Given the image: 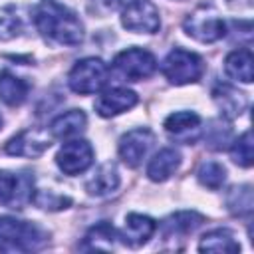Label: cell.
Returning <instances> with one entry per match:
<instances>
[{
    "label": "cell",
    "instance_id": "obj_1",
    "mask_svg": "<svg viewBox=\"0 0 254 254\" xmlns=\"http://www.w3.org/2000/svg\"><path fill=\"white\" fill-rule=\"evenodd\" d=\"M36 30L60 46H77L83 42V24L67 6L56 0H42L34 10Z\"/></svg>",
    "mask_w": 254,
    "mask_h": 254
},
{
    "label": "cell",
    "instance_id": "obj_2",
    "mask_svg": "<svg viewBox=\"0 0 254 254\" xmlns=\"http://www.w3.org/2000/svg\"><path fill=\"white\" fill-rule=\"evenodd\" d=\"M46 232L28 220L0 216V252H32L46 244Z\"/></svg>",
    "mask_w": 254,
    "mask_h": 254
},
{
    "label": "cell",
    "instance_id": "obj_3",
    "mask_svg": "<svg viewBox=\"0 0 254 254\" xmlns=\"http://www.w3.org/2000/svg\"><path fill=\"white\" fill-rule=\"evenodd\" d=\"M161 71L171 83L187 85V83H194L202 77L204 64H202V58L198 54L183 50V48H175L163 60Z\"/></svg>",
    "mask_w": 254,
    "mask_h": 254
},
{
    "label": "cell",
    "instance_id": "obj_4",
    "mask_svg": "<svg viewBox=\"0 0 254 254\" xmlns=\"http://www.w3.org/2000/svg\"><path fill=\"white\" fill-rule=\"evenodd\" d=\"M107 75H109V67L103 60L83 58L75 62V65L71 67L67 75V85L71 91L79 95H89L103 89V85L107 83Z\"/></svg>",
    "mask_w": 254,
    "mask_h": 254
},
{
    "label": "cell",
    "instance_id": "obj_5",
    "mask_svg": "<svg viewBox=\"0 0 254 254\" xmlns=\"http://www.w3.org/2000/svg\"><path fill=\"white\" fill-rule=\"evenodd\" d=\"M183 28H185L187 36H190V38H194L196 42H202V44L218 42L226 34L224 20L212 8H206V6H200L194 12H190L185 18Z\"/></svg>",
    "mask_w": 254,
    "mask_h": 254
},
{
    "label": "cell",
    "instance_id": "obj_6",
    "mask_svg": "<svg viewBox=\"0 0 254 254\" xmlns=\"http://www.w3.org/2000/svg\"><path fill=\"white\" fill-rule=\"evenodd\" d=\"M113 69L127 81H141L155 73L157 60L143 48H127L115 56Z\"/></svg>",
    "mask_w": 254,
    "mask_h": 254
},
{
    "label": "cell",
    "instance_id": "obj_7",
    "mask_svg": "<svg viewBox=\"0 0 254 254\" xmlns=\"http://www.w3.org/2000/svg\"><path fill=\"white\" fill-rule=\"evenodd\" d=\"M121 24L125 30L135 34H155L161 28L159 8L151 0H133L123 6Z\"/></svg>",
    "mask_w": 254,
    "mask_h": 254
},
{
    "label": "cell",
    "instance_id": "obj_8",
    "mask_svg": "<svg viewBox=\"0 0 254 254\" xmlns=\"http://www.w3.org/2000/svg\"><path fill=\"white\" fill-rule=\"evenodd\" d=\"M56 163L60 167V171H64L65 175H79L83 171H87L93 163V147L89 141L85 139H71L65 141L58 155H56Z\"/></svg>",
    "mask_w": 254,
    "mask_h": 254
},
{
    "label": "cell",
    "instance_id": "obj_9",
    "mask_svg": "<svg viewBox=\"0 0 254 254\" xmlns=\"http://www.w3.org/2000/svg\"><path fill=\"white\" fill-rule=\"evenodd\" d=\"M155 143V135L147 129V127H137L127 131L121 139H119V157L127 167H139L143 163V159L147 157L149 149Z\"/></svg>",
    "mask_w": 254,
    "mask_h": 254
},
{
    "label": "cell",
    "instance_id": "obj_10",
    "mask_svg": "<svg viewBox=\"0 0 254 254\" xmlns=\"http://www.w3.org/2000/svg\"><path fill=\"white\" fill-rule=\"evenodd\" d=\"M50 145H52V135H48L42 129H26L8 141L4 151L8 155L34 159V157H40L44 151H48Z\"/></svg>",
    "mask_w": 254,
    "mask_h": 254
},
{
    "label": "cell",
    "instance_id": "obj_11",
    "mask_svg": "<svg viewBox=\"0 0 254 254\" xmlns=\"http://www.w3.org/2000/svg\"><path fill=\"white\" fill-rule=\"evenodd\" d=\"M139 101L137 93L127 89V87H111V89H105L93 103L97 115L101 117H113V115H119L123 111H129L131 107H135Z\"/></svg>",
    "mask_w": 254,
    "mask_h": 254
},
{
    "label": "cell",
    "instance_id": "obj_12",
    "mask_svg": "<svg viewBox=\"0 0 254 254\" xmlns=\"http://www.w3.org/2000/svg\"><path fill=\"white\" fill-rule=\"evenodd\" d=\"M163 127L171 137L192 143L200 133V117L194 111H175L165 119Z\"/></svg>",
    "mask_w": 254,
    "mask_h": 254
},
{
    "label": "cell",
    "instance_id": "obj_13",
    "mask_svg": "<svg viewBox=\"0 0 254 254\" xmlns=\"http://www.w3.org/2000/svg\"><path fill=\"white\" fill-rule=\"evenodd\" d=\"M212 99L224 119H234L242 115V111L248 105L246 95L228 83H216L212 89Z\"/></svg>",
    "mask_w": 254,
    "mask_h": 254
},
{
    "label": "cell",
    "instance_id": "obj_14",
    "mask_svg": "<svg viewBox=\"0 0 254 254\" xmlns=\"http://www.w3.org/2000/svg\"><path fill=\"white\" fill-rule=\"evenodd\" d=\"M155 230H157V222L151 216L131 212L125 218L119 238H123V242L129 246H143L155 234Z\"/></svg>",
    "mask_w": 254,
    "mask_h": 254
},
{
    "label": "cell",
    "instance_id": "obj_15",
    "mask_svg": "<svg viewBox=\"0 0 254 254\" xmlns=\"http://www.w3.org/2000/svg\"><path fill=\"white\" fill-rule=\"evenodd\" d=\"M202 222H204L202 214L194 210H179L161 222V232L165 238H181L194 232Z\"/></svg>",
    "mask_w": 254,
    "mask_h": 254
},
{
    "label": "cell",
    "instance_id": "obj_16",
    "mask_svg": "<svg viewBox=\"0 0 254 254\" xmlns=\"http://www.w3.org/2000/svg\"><path fill=\"white\" fill-rule=\"evenodd\" d=\"M181 165V153L177 149L165 147L159 153L153 155V159L147 165V177L153 183H163L167 179H171V175L179 169Z\"/></svg>",
    "mask_w": 254,
    "mask_h": 254
},
{
    "label": "cell",
    "instance_id": "obj_17",
    "mask_svg": "<svg viewBox=\"0 0 254 254\" xmlns=\"http://www.w3.org/2000/svg\"><path fill=\"white\" fill-rule=\"evenodd\" d=\"M119 187V173L113 163H103L95 169L93 177L85 183V190L91 196H107Z\"/></svg>",
    "mask_w": 254,
    "mask_h": 254
},
{
    "label": "cell",
    "instance_id": "obj_18",
    "mask_svg": "<svg viewBox=\"0 0 254 254\" xmlns=\"http://www.w3.org/2000/svg\"><path fill=\"white\" fill-rule=\"evenodd\" d=\"M87 117L81 109H69L62 115H58L52 123H50V135L54 139H69L79 135L85 129Z\"/></svg>",
    "mask_w": 254,
    "mask_h": 254
},
{
    "label": "cell",
    "instance_id": "obj_19",
    "mask_svg": "<svg viewBox=\"0 0 254 254\" xmlns=\"http://www.w3.org/2000/svg\"><path fill=\"white\" fill-rule=\"evenodd\" d=\"M30 91L28 81L22 77L14 75L12 71H2L0 73V101H4L10 107H18L26 101Z\"/></svg>",
    "mask_w": 254,
    "mask_h": 254
},
{
    "label": "cell",
    "instance_id": "obj_20",
    "mask_svg": "<svg viewBox=\"0 0 254 254\" xmlns=\"http://www.w3.org/2000/svg\"><path fill=\"white\" fill-rule=\"evenodd\" d=\"M224 71L236 81L250 83L252 81V52L248 48L230 52L224 60Z\"/></svg>",
    "mask_w": 254,
    "mask_h": 254
},
{
    "label": "cell",
    "instance_id": "obj_21",
    "mask_svg": "<svg viewBox=\"0 0 254 254\" xmlns=\"http://www.w3.org/2000/svg\"><path fill=\"white\" fill-rule=\"evenodd\" d=\"M198 250L200 252H218V254H226V252H240V244L234 238V234L226 228H216L206 232L200 242H198Z\"/></svg>",
    "mask_w": 254,
    "mask_h": 254
},
{
    "label": "cell",
    "instance_id": "obj_22",
    "mask_svg": "<svg viewBox=\"0 0 254 254\" xmlns=\"http://www.w3.org/2000/svg\"><path fill=\"white\" fill-rule=\"evenodd\" d=\"M115 238H119L115 228L109 222H99L87 230L83 238V248L85 250H111L115 244Z\"/></svg>",
    "mask_w": 254,
    "mask_h": 254
},
{
    "label": "cell",
    "instance_id": "obj_23",
    "mask_svg": "<svg viewBox=\"0 0 254 254\" xmlns=\"http://www.w3.org/2000/svg\"><path fill=\"white\" fill-rule=\"evenodd\" d=\"M196 177L202 187H206L210 190H218L226 181V169L218 161H204V163H200Z\"/></svg>",
    "mask_w": 254,
    "mask_h": 254
},
{
    "label": "cell",
    "instance_id": "obj_24",
    "mask_svg": "<svg viewBox=\"0 0 254 254\" xmlns=\"http://www.w3.org/2000/svg\"><path fill=\"white\" fill-rule=\"evenodd\" d=\"M226 206L232 214H250L252 212V189L248 185L232 187L226 194Z\"/></svg>",
    "mask_w": 254,
    "mask_h": 254
},
{
    "label": "cell",
    "instance_id": "obj_25",
    "mask_svg": "<svg viewBox=\"0 0 254 254\" xmlns=\"http://www.w3.org/2000/svg\"><path fill=\"white\" fill-rule=\"evenodd\" d=\"M230 157L240 167H246L248 169L252 165V133L250 131H244L238 139L232 141Z\"/></svg>",
    "mask_w": 254,
    "mask_h": 254
},
{
    "label": "cell",
    "instance_id": "obj_26",
    "mask_svg": "<svg viewBox=\"0 0 254 254\" xmlns=\"http://www.w3.org/2000/svg\"><path fill=\"white\" fill-rule=\"evenodd\" d=\"M206 143L210 149H224L228 143H230V137H232V129L222 123V121H210V127H206Z\"/></svg>",
    "mask_w": 254,
    "mask_h": 254
},
{
    "label": "cell",
    "instance_id": "obj_27",
    "mask_svg": "<svg viewBox=\"0 0 254 254\" xmlns=\"http://www.w3.org/2000/svg\"><path fill=\"white\" fill-rule=\"evenodd\" d=\"M38 206L42 208H48V210H62V208H67V204L71 202L67 196H62V194H56L52 190H40L34 194L32 198Z\"/></svg>",
    "mask_w": 254,
    "mask_h": 254
},
{
    "label": "cell",
    "instance_id": "obj_28",
    "mask_svg": "<svg viewBox=\"0 0 254 254\" xmlns=\"http://www.w3.org/2000/svg\"><path fill=\"white\" fill-rule=\"evenodd\" d=\"M16 183H18V175H10L6 171H0V204L10 206V202L14 198Z\"/></svg>",
    "mask_w": 254,
    "mask_h": 254
},
{
    "label": "cell",
    "instance_id": "obj_29",
    "mask_svg": "<svg viewBox=\"0 0 254 254\" xmlns=\"http://www.w3.org/2000/svg\"><path fill=\"white\" fill-rule=\"evenodd\" d=\"M22 32V22L16 16H0V40H12Z\"/></svg>",
    "mask_w": 254,
    "mask_h": 254
},
{
    "label": "cell",
    "instance_id": "obj_30",
    "mask_svg": "<svg viewBox=\"0 0 254 254\" xmlns=\"http://www.w3.org/2000/svg\"><path fill=\"white\" fill-rule=\"evenodd\" d=\"M129 2H133V0H107V4H109L111 8H117V6H127Z\"/></svg>",
    "mask_w": 254,
    "mask_h": 254
},
{
    "label": "cell",
    "instance_id": "obj_31",
    "mask_svg": "<svg viewBox=\"0 0 254 254\" xmlns=\"http://www.w3.org/2000/svg\"><path fill=\"white\" fill-rule=\"evenodd\" d=\"M0 129H2V115H0Z\"/></svg>",
    "mask_w": 254,
    "mask_h": 254
}]
</instances>
